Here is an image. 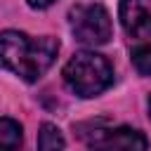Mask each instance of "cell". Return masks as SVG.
I'll list each match as a JSON object with an SVG mask.
<instances>
[{
  "label": "cell",
  "instance_id": "6da1fadb",
  "mask_svg": "<svg viewBox=\"0 0 151 151\" xmlns=\"http://www.w3.org/2000/svg\"><path fill=\"white\" fill-rule=\"evenodd\" d=\"M59 40L52 35L31 38L21 31L0 33V68L19 76L26 83H35L57 59Z\"/></svg>",
  "mask_w": 151,
  "mask_h": 151
},
{
  "label": "cell",
  "instance_id": "7a4b0ae2",
  "mask_svg": "<svg viewBox=\"0 0 151 151\" xmlns=\"http://www.w3.org/2000/svg\"><path fill=\"white\" fill-rule=\"evenodd\" d=\"M64 80L71 92L90 99L113 85V68L97 52H78L66 61Z\"/></svg>",
  "mask_w": 151,
  "mask_h": 151
},
{
  "label": "cell",
  "instance_id": "3957f363",
  "mask_svg": "<svg viewBox=\"0 0 151 151\" xmlns=\"http://www.w3.org/2000/svg\"><path fill=\"white\" fill-rule=\"evenodd\" d=\"M71 19V31L78 42L97 47L106 45L111 38V17L104 5L99 2H87V5H76L68 12Z\"/></svg>",
  "mask_w": 151,
  "mask_h": 151
},
{
  "label": "cell",
  "instance_id": "277c9868",
  "mask_svg": "<svg viewBox=\"0 0 151 151\" xmlns=\"http://www.w3.org/2000/svg\"><path fill=\"white\" fill-rule=\"evenodd\" d=\"M146 137L134 127H99L87 134L90 151H146Z\"/></svg>",
  "mask_w": 151,
  "mask_h": 151
},
{
  "label": "cell",
  "instance_id": "5b68a950",
  "mask_svg": "<svg viewBox=\"0 0 151 151\" xmlns=\"http://www.w3.org/2000/svg\"><path fill=\"white\" fill-rule=\"evenodd\" d=\"M120 24L130 38H151V0H120Z\"/></svg>",
  "mask_w": 151,
  "mask_h": 151
},
{
  "label": "cell",
  "instance_id": "8992f818",
  "mask_svg": "<svg viewBox=\"0 0 151 151\" xmlns=\"http://www.w3.org/2000/svg\"><path fill=\"white\" fill-rule=\"evenodd\" d=\"M24 142L21 125L14 118H0V151H19Z\"/></svg>",
  "mask_w": 151,
  "mask_h": 151
},
{
  "label": "cell",
  "instance_id": "52a82bcc",
  "mask_svg": "<svg viewBox=\"0 0 151 151\" xmlns=\"http://www.w3.org/2000/svg\"><path fill=\"white\" fill-rule=\"evenodd\" d=\"M38 151H64V134L57 125L42 123L38 132Z\"/></svg>",
  "mask_w": 151,
  "mask_h": 151
},
{
  "label": "cell",
  "instance_id": "ba28073f",
  "mask_svg": "<svg viewBox=\"0 0 151 151\" xmlns=\"http://www.w3.org/2000/svg\"><path fill=\"white\" fill-rule=\"evenodd\" d=\"M132 64L142 76H151V45H139L132 50Z\"/></svg>",
  "mask_w": 151,
  "mask_h": 151
},
{
  "label": "cell",
  "instance_id": "9c48e42d",
  "mask_svg": "<svg viewBox=\"0 0 151 151\" xmlns=\"http://www.w3.org/2000/svg\"><path fill=\"white\" fill-rule=\"evenodd\" d=\"M54 0H28V5L33 7V9H45V7H50Z\"/></svg>",
  "mask_w": 151,
  "mask_h": 151
},
{
  "label": "cell",
  "instance_id": "30bf717a",
  "mask_svg": "<svg viewBox=\"0 0 151 151\" xmlns=\"http://www.w3.org/2000/svg\"><path fill=\"white\" fill-rule=\"evenodd\" d=\"M149 118H151V99H149Z\"/></svg>",
  "mask_w": 151,
  "mask_h": 151
}]
</instances>
